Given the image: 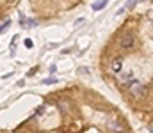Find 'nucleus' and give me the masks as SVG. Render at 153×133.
Here are the masks:
<instances>
[{
  "label": "nucleus",
  "mask_w": 153,
  "mask_h": 133,
  "mask_svg": "<svg viewBox=\"0 0 153 133\" xmlns=\"http://www.w3.org/2000/svg\"><path fill=\"white\" fill-rule=\"evenodd\" d=\"M109 128H111V132H114V133L123 132V126H121L119 123H116V121H111V123H109Z\"/></svg>",
  "instance_id": "obj_5"
},
{
  "label": "nucleus",
  "mask_w": 153,
  "mask_h": 133,
  "mask_svg": "<svg viewBox=\"0 0 153 133\" xmlns=\"http://www.w3.org/2000/svg\"><path fill=\"white\" fill-rule=\"evenodd\" d=\"M36 25H38V23H36V21H34V20H32V21H29V23H27V27H36Z\"/></svg>",
  "instance_id": "obj_12"
},
{
  "label": "nucleus",
  "mask_w": 153,
  "mask_h": 133,
  "mask_svg": "<svg viewBox=\"0 0 153 133\" xmlns=\"http://www.w3.org/2000/svg\"><path fill=\"white\" fill-rule=\"evenodd\" d=\"M25 46L30 48V46H32V41H30V39H25Z\"/></svg>",
  "instance_id": "obj_11"
},
{
  "label": "nucleus",
  "mask_w": 153,
  "mask_h": 133,
  "mask_svg": "<svg viewBox=\"0 0 153 133\" xmlns=\"http://www.w3.org/2000/svg\"><path fill=\"white\" fill-rule=\"evenodd\" d=\"M55 82H57V80H55L53 76H52V78H48V80H43V84H45V85H46V84H55Z\"/></svg>",
  "instance_id": "obj_10"
},
{
  "label": "nucleus",
  "mask_w": 153,
  "mask_h": 133,
  "mask_svg": "<svg viewBox=\"0 0 153 133\" xmlns=\"http://www.w3.org/2000/svg\"><path fill=\"white\" fill-rule=\"evenodd\" d=\"M57 105H59V110H61V112H64V114H66V112H70V101H66V99H61Z\"/></svg>",
  "instance_id": "obj_6"
},
{
  "label": "nucleus",
  "mask_w": 153,
  "mask_h": 133,
  "mask_svg": "<svg viewBox=\"0 0 153 133\" xmlns=\"http://www.w3.org/2000/svg\"><path fill=\"white\" fill-rule=\"evenodd\" d=\"M139 2H143V0H128V2H126V5H125L123 9H132V7H134L135 4H139Z\"/></svg>",
  "instance_id": "obj_8"
},
{
  "label": "nucleus",
  "mask_w": 153,
  "mask_h": 133,
  "mask_svg": "<svg viewBox=\"0 0 153 133\" xmlns=\"http://www.w3.org/2000/svg\"><path fill=\"white\" fill-rule=\"evenodd\" d=\"M128 87H130V94L135 96V98H141V96H144V94L148 92L146 85H143V84H141L139 80H135V78L132 80V84H130Z\"/></svg>",
  "instance_id": "obj_1"
},
{
  "label": "nucleus",
  "mask_w": 153,
  "mask_h": 133,
  "mask_svg": "<svg viewBox=\"0 0 153 133\" xmlns=\"http://www.w3.org/2000/svg\"><path fill=\"white\" fill-rule=\"evenodd\" d=\"M134 44H135V37H134L132 34H125V36L121 37V48H123V50H132Z\"/></svg>",
  "instance_id": "obj_2"
},
{
  "label": "nucleus",
  "mask_w": 153,
  "mask_h": 133,
  "mask_svg": "<svg viewBox=\"0 0 153 133\" xmlns=\"http://www.w3.org/2000/svg\"><path fill=\"white\" fill-rule=\"evenodd\" d=\"M105 5H107V0H98V2L93 4V9H94V11H100V9H103Z\"/></svg>",
  "instance_id": "obj_7"
},
{
  "label": "nucleus",
  "mask_w": 153,
  "mask_h": 133,
  "mask_svg": "<svg viewBox=\"0 0 153 133\" xmlns=\"http://www.w3.org/2000/svg\"><path fill=\"white\" fill-rule=\"evenodd\" d=\"M132 80H134L132 73H125V75H119V76H117V84H119L121 87H128V85L132 84Z\"/></svg>",
  "instance_id": "obj_3"
},
{
  "label": "nucleus",
  "mask_w": 153,
  "mask_h": 133,
  "mask_svg": "<svg viewBox=\"0 0 153 133\" xmlns=\"http://www.w3.org/2000/svg\"><path fill=\"white\" fill-rule=\"evenodd\" d=\"M121 68H123V59H121V57H119V59H114V60H112V71H114V73H119Z\"/></svg>",
  "instance_id": "obj_4"
},
{
  "label": "nucleus",
  "mask_w": 153,
  "mask_h": 133,
  "mask_svg": "<svg viewBox=\"0 0 153 133\" xmlns=\"http://www.w3.org/2000/svg\"><path fill=\"white\" fill-rule=\"evenodd\" d=\"M9 23H11V21H9V20H5V21L0 25V34H2V32H5V30L9 29Z\"/></svg>",
  "instance_id": "obj_9"
}]
</instances>
